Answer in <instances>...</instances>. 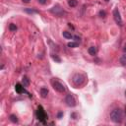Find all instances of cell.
I'll list each match as a JSON object with an SVG mask.
<instances>
[{
  "instance_id": "obj_14",
  "label": "cell",
  "mask_w": 126,
  "mask_h": 126,
  "mask_svg": "<svg viewBox=\"0 0 126 126\" xmlns=\"http://www.w3.org/2000/svg\"><path fill=\"white\" fill-rule=\"evenodd\" d=\"M51 57H52V59L54 60V61H56V62H61V59H60V57H58V55L57 54H54V53H51Z\"/></svg>"
},
{
  "instance_id": "obj_10",
  "label": "cell",
  "mask_w": 126,
  "mask_h": 126,
  "mask_svg": "<svg viewBox=\"0 0 126 126\" xmlns=\"http://www.w3.org/2000/svg\"><path fill=\"white\" fill-rule=\"evenodd\" d=\"M47 94H48V89L47 88H41L40 89V95H41V97H43V98H45L46 96H47Z\"/></svg>"
},
{
  "instance_id": "obj_26",
  "label": "cell",
  "mask_w": 126,
  "mask_h": 126,
  "mask_svg": "<svg viewBox=\"0 0 126 126\" xmlns=\"http://www.w3.org/2000/svg\"><path fill=\"white\" fill-rule=\"evenodd\" d=\"M124 50H126V45H125V48H124Z\"/></svg>"
},
{
  "instance_id": "obj_24",
  "label": "cell",
  "mask_w": 126,
  "mask_h": 126,
  "mask_svg": "<svg viewBox=\"0 0 126 126\" xmlns=\"http://www.w3.org/2000/svg\"><path fill=\"white\" fill-rule=\"evenodd\" d=\"M22 1H23V2H25V3H29L31 0H22Z\"/></svg>"
},
{
  "instance_id": "obj_12",
  "label": "cell",
  "mask_w": 126,
  "mask_h": 126,
  "mask_svg": "<svg viewBox=\"0 0 126 126\" xmlns=\"http://www.w3.org/2000/svg\"><path fill=\"white\" fill-rule=\"evenodd\" d=\"M62 35H63L65 38H67V39H71V38H73V35H72L69 32H66V31L62 32Z\"/></svg>"
},
{
  "instance_id": "obj_11",
  "label": "cell",
  "mask_w": 126,
  "mask_h": 126,
  "mask_svg": "<svg viewBox=\"0 0 126 126\" xmlns=\"http://www.w3.org/2000/svg\"><path fill=\"white\" fill-rule=\"evenodd\" d=\"M119 63H120L122 66H126V53L123 54V55L119 58Z\"/></svg>"
},
{
  "instance_id": "obj_25",
  "label": "cell",
  "mask_w": 126,
  "mask_h": 126,
  "mask_svg": "<svg viewBox=\"0 0 126 126\" xmlns=\"http://www.w3.org/2000/svg\"><path fill=\"white\" fill-rule=\"evenodd\" d=\"M104 1H105V2H108V1H109V0H104Z\"/></svg>"
},
{
  "instance_id": "obj_28",
  "label": "cell",
  "mask_w": 126,
  "mask_h": 126,
  "mask_svg": "<svg viewBox=\"0 0 126 126\" xmlns=\"http://www.w3.org/2000/svg\"><path fill=\"white\" fill-rule=\"evenodd\" d=\"M125 124H126V123H125Z\"/></svg>"
},
{
  "instance_id": "obj_6",
  "label": "cell",
  "mask_w": 126,
  "mask_h": 126,
  "mask_svg": "<svg viewBox=\"0 0 126 126\" xmlns=\"http://www.w3.org/2000/svg\"><path fill=\"white\" fill-rule=\"evenodd\" d=\"M113 19L115 21V23L118 25V26H122L123 25V22H122V19H121V16H120V12L118 10V8H114L113 9Z\"/></svg>"
},
{
  "instance_id": "obj_16",
  "label": "cell",
  "mask_w": 126,
  "mask_h": 126,
  "mask_svg": "<svg viewBox=\"0 0 126 126\" xmlns=\"http://www.w3.org/2000/svg\"><path fill=\"white\" fill-rule=\"evenodd\" d=\"M10 120L13 122V123H18V117L14 114H11L10 115Z\"/></svg>"
},
{
  "instance_id": "obj_27",
  "label": "cell",
  "mask_w": 126,
  "mask_h": 126,
  "mask_svg": "<svg viewBox=\"0 0 126 126\" xmlns=\"http://www.w3.org/2000/svg\"><path fill=\"white\" fill-rule=\"evenodd\" d=\"M125 94H126V92H125Z\"/></svg>"
},
{
  "instance_id": "obj_19",
  "label": "cell",
  "mask_w": 126,
  "mask_h": 126,
  "mask_svg": "<svg viewBox=\"0 0 126 126\" xmlns=\"http://www.w3.org/2000/svg\"><path fill=\"white\" fill-rule=\"evenodd\" d=\"M29 84H30L29 79H28L27 77H24V78H23V85H24L25 87H28V86H29Z\"/></svg>"
},
{
  "instance_id": "obj_20",
  "label": "cell",
  "mask_w": 126,
  "mask_h": 126,
  "mask_svg": "<svg viewBox=\"0 0 126 126\" xmlns=\"http://www.w3.org/2000/svg\"><path fill=\"white\" fill-rule=\"evenodd\" d=\"M98 15H99V17L100 18H104L105 17V15H106V13H105V11H99V13H98Z\"/></svg>"
},
{
  "instance_id": "obj_21",
  "label": "cell",
  "mask_w": 126,
  "mask_h": 126,
  "mask_svg": "<svg viewBox=\"0 0 126 126\" xmlns=\"http://www.w3.org/2000/svg\"><path fill=\"white\" fill-rule=\"evenodd\" d=\"M37 1H38V3L41 4V5H44V4L47 2V0H37Z\"/></svg>"
},
{
  "instance_id": "obj_1",
  "label": "cell",
  "mask_w": 126,
  "mask_h": 126,
  "mask_svg": "<svg viewBox=\"0 0 126 126\" xmlns=\"http://www.w3.org/2000/svg\"><path fill=\"white\" fill-rule=\"evenodd\" d=\"M109 116H110V120L114 123H121V121L123 119V113H122V110L120 108L112 109Z\"/></svg>"
},
{
  "instance_id": "obj_18",
  "label": "cell",
  "mask_w": 126,
  "mask_h": 126,
  "mask_svg": "<svg viewBox=\"0 0 126 126\" xmlns=\"http://www.w3.org/2000/svg\"><path fill=\"white\" fill-rule=\"evenodd\" d=\"M9 30H10L11 32H16L17 26H16L15 24H10V25H9Z\"/></svg>"
},
{
  "instance_id": "obj_3",
  "label": "cell",
  "mask_w": 126,
  "mask_h": 126,
  "mask_svg": "<svg viewBox=\"0 0 126 126\" xmlns=\"http://www.w3.org/2000/svg\"><path fill=\"white\" fill-rule=\"evenodd\" d=\"M51 84H52L53 89H54L55 91H57L58 93H65V91H66L65 86H64L62 83H60L58 80L53 79V80L51 81Z\"/></svg>"
},
{
  "instance_id": "obj_4",
  "label": "cell",
  "mask_w": 126,
  "mask_h": 126,
  "mask_svg": "<svg viewBox=\"0 0 126 126\" xmlns=\"http://www.w3.org/2000/svg\"><path fill=\"white\" fill-rule=\"evenodd\" d=\"M50 12H51L52 14H54L55 16H58V17H64V16L66 15L65 11L61 8L60 5H55V6H53V7L50 9Z\"/></svg>"
},
{
  "instance_id": "obj_23",
  "label": "cell",
  "mask_w": 126,
  "mask_h": 126,
  "mask_svg": "<svg viewBox=\"0 0 126 126\" xmlns=\"http://www.w3.org/2000/svg\"><path fill=\"white\" fill-rule=\"evenodd\" d=\"M62 115H63V113H62V112H59V113H58V118H60Z\"/></svg>"
},
{
  "instance_id": "obj_7",
  "label": "cell",
  "mask_w": 126,
  "mask_h": 126,
  "mask_svg": "<svg viewBox=\"0 0 126 126\" xmlns=\"http://www.w3.org/2000/svg\"><path fill=\"white\" fill-rule=\"evenodd\" d=\"M65 102H66V104H67L68 106H70V107H74V106L77 104L75 97H74L71 94H68L65 96Z\"/></svg>"
},
{
  "instance_id": "obj_9",
  "label": "cell",
  "mask_w": 126,
  "mask_h": 126,
  "mask_svg": "<svg viewBox=\"0 0 126 126\" xmlns=\"http://www.w3.org/2000/svg\"><path fill=\"white\" fill-rule=\"evenodd\" d=\"M88 52H89L90 55L94 56V55H96V53H97V48H96L95 46H91V47H89Z\"/></svg>"
},
{
  "instance_id": "obj_17",
  "label": "cell",
  "mask_w": 126,
  "mask_h": 126,
  "mask_svg": "<svg viewBox=\"0 0 126 126\" xmlns=\"http://www.w3.org/2000/svg\"><path fill=\"white\" fill-rule=\"evenodd\" d=\"M78 45H79V42H73V41H71V42H68V46H69V47H71V48L77 47Z\"/></svg>"
},
{
  "instance_id": "obj_2",
  "label": "cell",
  "mask_w": 126,
  "mask_h": 126,
  "mask_svg": "<svg viewBox=\"0 0 126 126\" xmlns=\"http://www.w3.org/2000/svg\"><path fill=\"white\" fill-rule=\"evenodd\" d=\"M85 80H86L85 76H84L83 74H80V73H76V74H74L73 77H72V82H73V84H74L77 88L80 87V86H82V85L85 83Z\"/></svg>"
},
{
  "instance_id": "obj_22",
  "label": "cell",
  "mask_w": 126,
  "mask_h": 126,
  "mask_svg": "<svg viewBox=\"0 0 126 126\" xmlns=\"http://www.w3.org/2000/svg\"><path fill=\"white\" fill-rule=\"evenodd\" d=\"M73 38H75V40H76L77 42H78V41H79V42L81 41V38H80V37H78V36H73Z\"/></svg>"
},
{
  "instance_id": "obj_8",
  "label": "cell",
  "mask_w": 126,
  "mask_h": 126,
  "mask_svg": "<svg viewBox=\"0 0 126 126\" xmlns=\"http://www.w3.org/2000/svg\"><path fill=\"white\" fill-rule=\"evenodd\" d=\"M25 86L24 85H21L20 83H18L16 86H15V90H16V92L18 93V94H23V93H28L26 90H25V88H24Z\"/></svg>"
},
{
  "instance_id": "obj_15",
  "label": "cell",
  "mask_w": 126,
  "mask_h": 126,
  "mask_svg": "<svg viewBox=\"0 0 126 126\" xmlns=\"http://www.w3.org/2000/svg\"><path fill=\"white\" fill-rule=\"evenodd\" d=\"M25 12H27V13H29V14H33V13H38V11L37 10H34V9H29V8H26L25 10H24Z\"/></svg>"
},
{
  "instance_id": "obj_5",
  "label": "cell",
  "mask_w": 126,
  "mask_h": 126,
  "mask_svg": "<svg viewBox=\"0 0 126 126\" xmlns=\"http://www.w3.org/2000/svg\"><path fill=\"white\" fill-rule=\"evenodd\" d=\"M36 118L40 122L45 123L46 114H45V111H44V109H43V107L41 105H38V107H37V110H36Z\"/></svg>"
},
{
  "instance_id": "obj_13",
  "label": "cell",
  "mask_w": 126,
  "mask_h": 126,
  "mask_svg": "<svg viewBox=\"0 0 126 126\" xmlns=\"http://www.w3.org/2000/svg\"><path fill=\"white\" fill-rule=\"evenodd\" d=\"M77 4H78V1H77V0H68V5H69V7H71V8L76 7Z\"/></svg>"
}]
</instances>
